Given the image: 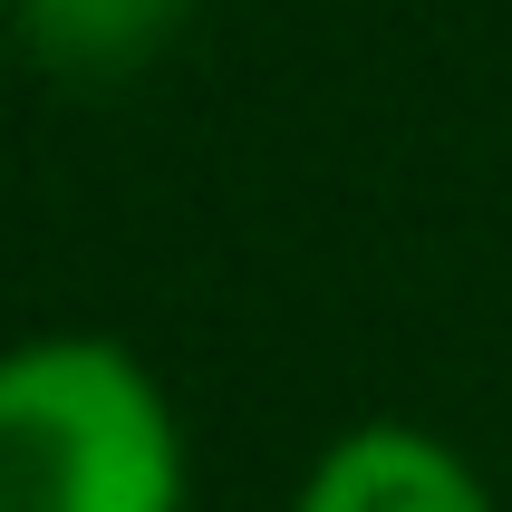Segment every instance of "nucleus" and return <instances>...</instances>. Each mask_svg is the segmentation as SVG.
<instances>
[{"label": "nucleus", "instance_id": "obj_1", "mask_svg": "<svg viewBox=\"0 0 512 512\" xmlns=\"http://www.w3.org/2000/svg\"><path fill=\"white\" fill-rule=\"evenodd\" d=\"M0 512H184V426L136 348H0Z\"/></svg>", "mask_w": 512, "mask_h": 512}, {"label": "nucleus", "instance_id": "obj_2", "mask_svg": "<svg viewBox=\"0 0 512 512\" xmlns=\"http://www.w3.org/2000/svg\"><path fill=\"white\" fill-rule=\"evenodd\" d=\"M290 512H493V493L445 435L406 426V416H368L319 445Z\"/></svg>", "mask_w": 512, "mask_h": 512}, {"label": "nucleus", "instance_id": "obj_3", "mask_svg": "<svg viewBox=\"0 0 512 512\" xmlns=\"http://www.w3.org/2000/svg\"><path fill=\"white\" fill-rule=\"evenodd\" d=\"M174 10L184 0H20V29L58 68H136L174 29Z\"/></svg>", "mask_w": 512, "mask_h": 512}]
</instances>
